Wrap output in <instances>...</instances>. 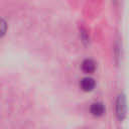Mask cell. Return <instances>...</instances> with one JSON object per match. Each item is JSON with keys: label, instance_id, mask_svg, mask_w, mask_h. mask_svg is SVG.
<instances>
[{"label": "cell", "instance_id": "obj_3", "mask_svg": "<svg viewBox=\"0 0 129 129\" xmlns=\"http://www.w3.org/2000/svg\"><path fill=\"white\" fill-rule=\"evenodd\" d=\"M90 111H91L92 115H94L96 117H100L105 114V106L101 102H95L91 105Z\"/></svg>", "mask_w": 129, "mask_h": 129}, {"label": "cell", "instance_id": "obj_4", "mask_svg": "<svg viewBox=\"0 0 129 129\" xmlns=\"http://www.w3.org/2000/svg\"><path fill=\"white\" fill-rule=\"evenodd\" d=\"M82 71L85 74H93L96 71V62L91 58L85 59L82 62Z\"/></svg>", "mask_w": 129, "mask_h": 129}, {"label": "cell", "instance_id": "obj_5", "mask_svg": "<svg viewBox=\"0 0 129 129\" xmlns=\"http://www.w3.org/2000/svg\"><path fill=\"white\" fill-rule=\"evenodd\" d=\"M6 30H7V23L4 19L0 18V38L6 33Z\"/></svg>", "mask_w": 129, "mask_h": 129}, {"label": "cell", "instance_id": "obj_1", "mask_svg": "<svg viewBox=\"0 0 129 129\" xmlns=\"http://www.w3.org/2000/svg\"><path fill=\"white\" fill-rule=\"evenodd\" d=\"M127 114V102L124 94H120L116 100V116L119 121H123Z\"/></svg>", "mask_w": 129, "mask_h": 129}, {"label": "cell", "instance_id": "obj_2", "mask_svg": "<svg viewBox=\"0 0 129 129\" xmlns=\"http://www.w3.org/2000/svg\"><path fill=\"white\" fill-rule=\"evenodd\" d=\"M80 86H81V89L84 92H91V91L94 90V88L96 86V82L93 78L87 77V78L82 79V81L80 83Z\"/></svg>", "mask_w": 129, "mask_h": 129}]
</instances>
